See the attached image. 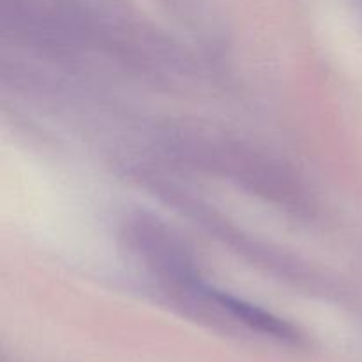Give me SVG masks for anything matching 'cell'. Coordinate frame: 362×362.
Here are the masks:
<instances>
[{"label": "cell", "mask_w": 362, "mask_h": 362, "mask_svg": "<svg viewBox=\"0 0 362 362\" xmlns=\"http://www.w3.org/2000/svg\"><path fill=\"white\" fill-rule=\"evenodd\" d=\"M214 299L219 304L226 308L228 311H232L237 318H240L243 322H246L247 325H251L253 329L262 332H267V334L276 336V338L281 339H293L296 338V332L292 327H288L286 324H283L278 318L271 317L265 311L258 310V308L250 306V304L243 303V300H237L233 297L225 296V293H214Z\"/></svg>", "instance_id": "1"}]
</instances>
